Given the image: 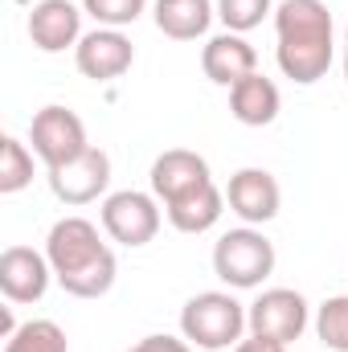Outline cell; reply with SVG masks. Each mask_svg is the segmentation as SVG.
Segmentation results:
<instances>
[{
  "label": "cell",
  "instance_id": "484cf974",
  "mask_svg": "<svg viewBox=\"0 0 348 352\" xmlns=\"http://www.w3.org/2000/svg\"><path fill=\"white\" fill-rule=\"evenodd\" d=\"M345 50H348V25H345Z\"/></svg>",
  "mask_w": 348,
  "mask_h": 352
},
{
  "label": "cell",
  "instance_id": "e0dca14e",
  "mask_svg": "<svg viewBox=\"0 0 348 352\" xmlns=\"http://www.w3.org/2000/svg\"><path fill=\"white\" fill-rule=\"evenodd\" d=\"M217 16L213 0H152V21L164 37L173 41H197L209 33Z\"/></svg>",
  "mask_w": 348,
  "mask_h": 352
},
{
  "label": "cell",
  "instance_id": "cb8c5ba5",
  "mask_svg": "<svg viewBox=\"0 0 348 352\" xmlns=\"http://www.w3.org/2000/svg\"><path fill=\"white\" fill-rule=\"evenodd\" d=\"M234 352H291L287 344H274V340H259V336H250V340H242Z\"/></svg>",
  "mask_w": 348,
  "mask_h": 352
},
{
  "label": "cell",
  "instance_id": "ffe728a7",
  "mask_svg": "<svg viewBox=\"0 0 348 352\" xmlns=\"http://www.w3.org/2000/svg\"><path fill=\"white\" fill-rule=\"evenodd\" d=\"M316 336L328 352H348V295H332L316 307Z\"/></svg>",
  "mask_w": 348,
  "mask_h": 352
},
{
  "label": "cell",
  "instance_id": "4fadbf2b",
  "mask_svg": "<svg viewBox=\"0 0 348 352\" xmlns=\"http://www.w3.org/2000/svg\"><path fill=\"white\" fill-rule=\"evenodd\" d=\"M148 180H152V192L160 197V205H168V201H176V197H184V192L209 184L213 173H209V160H205L201 152L168 148V152H160V156L152 160Z\"/></svg>",
  "mask_w": 348,
  "mask_h": 352
},
{
  "label": "cell",
  "instance_id": "44dd1931",
  "mask_svg": "<svg viewBox=\"0 0 348 352\" xmlns=\"http://www.w3.org/2000/svg\"><path fill=\"white\" fill-rule=\"evenodd\" d=\"M274 12V0H217V21L230 33H250Z\"/></svg>",
  "mask_w": 348,
  "mask_h": 352
},
{
  "label": "cell",
  "instance_id": "9a60e30c",
  "mask_svg": "<svg viewBox=\"0 0 348 352\" xmlns=\"http://www.w3.org/2000/svg\"><path fill=\"white\" fill-rule=\"evenodd\" d=\"M279 111H283V94L259 70L250 78H242V82L230 87V115L242 127H270L279 119Z\"/></svg>",
  "mask_w": 348,
  "mask_h": 352
},
{
  "label": "cell",
  "instance_id": "2e32d148",
  "mask_svg": "<svg viewBox=\"0 0 348 352\" xmlns=\"http://www.w3.org/2000/svg\"><path fill=\"white\" fill-rule=\"evenodd\" d=\"M164 213H168V226L180 230V234H209L221 221V213H226V192L209 180V184H201V188L168 201Z\"/></svg>",
  "mask_w": 348,
  "mask_h": 352
},
{
  "label": "cell",
  "instance_id": "3957f363",
  "mask_svg": "<svg viewBox=\"0 0 348 352\" xmlns=\"http://www.w3.org/2000/svg\"><path fill=\"white\" fill-rule=\"evenodd\" d=\"M246 328V303L234 299V291H201L180 307V336L201 352H226L242 344Z\"/></svg>",
  "mask_w": 348,
  "mask_h": 352
},
{
  "label": "cell",
  "instance_id": "30bf717a",
  "mask_svg": "<svg viewBox=\"0 0 348 352\" xmlns=\"http://www.w3.org/2000/svg\"><path fill=\"white\" fill-rule=\"evenodd\" d=\"M54 283V266L45 258V250L33 246H8L0 254V291L12 307L21 303H37Z\"/></svg>",
  "mask_w": 348,
  "mask_h": 352
},
{
  "label": "cell",
  "instance_id": "603a6c76",
  "mask_svg": "<svg viewBox=\"0 0 348 352\" xmlns=\"http://www.w3.org/2000/svg\"><path fill=\"white\" fill-rule=\"evenodd\" d=\"M127 352H193V344L184 336H144L140 344H131Z\"/></svg>",
  "mask_w": 348,
  "mask_h": 352
},
{
  "label": "cell",
  "instance_id": "7a4b0ae2",
  "mask_svg": "<svg viewBox=\"0 0 348 352\" xmlns=\"http://www.w3.org/2000/svg\"><path fill=\"white\" fill-rule=\"evenodd\" d=\"M45 258L54 266L58 287L74 299H102L119 274L115 250L98 238V226L90 217H78V213L50 226Z\"/></svg>",
  "mask_w": 348,
  "mask_h": 352
},
{
  "label": "cell",
  "instance_id": "52a82bcc",
  "mask_svg": "<svg viewBox=\"0 0 348 352\" xmlns=\"http://www.w3.org/2000/svg\"><path fill=\"white\" fill-rule=\"evenodd\" d=\"M312 324V307L295 287H270L246 307V328L259 340H274V344H295Z\"/></svg>",
  "mask_w": 348,
  "mask_h": 352
},
{
  "label": "cell",
  "instance_id": "ba28073f",
  "mask_svg": "<svg viewBox=\"0 0 348 352\" xmlns=\"http://www.w3.org/2000/svg\"><path fill=\"white\" fill-rule=\"evenodd\" d=\"M135 62V45L123 29H90L83 33L78 50H74V66L78 74L90 82H111V78H123Z\"/></svg>",
  "mask_w": 348,
  "mask_h": 352
},
{
  "label": "cell",
  "instance_id": "8992f818",
  "mask_svg": "<svg viewBox=\"0 0 348 352\" xmlns=\"http://www.w3.org/2000/svg\"><path fill=\"white\" fill-rule=\"evenodd\" d=\"M29 144H33V156L45 164V168H62L70 160H78L87 148H94L87 140V123L78 119V111L70 107H41L29 123Z\"/></svg>",
  "mask_w": 348,
  "mask_h": 352
},
{
  "label": "cell",
  "instance_id": "7402d4cb",
  "mask_svg": "<svg viewBox=\"0 0 348 352\" xmlns=\"http://www.w3.org/2000/svg\"><path fill=\"white\" fill-rule=\"evenodd\" d=\"M148 0H83V12L94 16L102 29H123V25H135L144 16Z\"/></svg>",
  "mask_w": 348,
  "mask_h": 352
},
{
  "label": "cell",
  "instance_id": "5bb4252c",
  "mask_svg": "<svg viewBox=\"0 0 348 352\" xmlns=\"http://www.w3.org/2000/svg\"><path fill=\"white\" fill-rule=\"evenodd\" d=\"M201 70H205V78L213 82V87H234V82H242V78H250L254 70H259V54H254V45L242 37V33H217V37H209L205 41V50H201Z\"/></svg>",
  "mask_w": 348,
  "mask_h": 352
},
{
  "label": "cell",
  "instance_id": "8fae6325",
  "mask_svg": "<svg viewBox=\"0 0 348 352\" xmlns=\"http://www.w3.org/2000/svg\"><path fill=\"white\" fill-rule=\"evenodd\" d=\"M226 205L230 213H238L246 226H266L279 217L283 205V188L266 168H238L226 184Z\"/></svg>",
  "mask_w": 348,
  "mask_h": 352
},
{
  "label": "cell",
  "instance_id": "5b68a950",
  "mask_svg": "<svg viewBox=\"0 0 348 352\" xmlns=\"http://www.w3.org/2000/svg\"><path fill=\"white\" fill-rule=\"evenodd\" d=\"M98 221H102L111 242H119L127 250H140L160 234V197L140 192V188H119V192L102 197Z\"/></svg>",
  "mask_w": 348,
  "mask_h": 352
},
{
  "label": "cell",
  "instance_id": "9c48e42d",
  "mask_svg": "<svg viewBox=\"0 0 348 352\" xmlns=\"http://www.w3.org/2000/svg\"><path fill=\"white\" fill-rule=\"evenodd\" d=\"M50 173V192L62 201V205H90L107 192L111 184V156L102 148H87L78 160L62 164V168H45Z\"/></svg>",
  "mask_w": 348,
  "mask_h": 352
},
{
  "label": "cell",
  "instance_id": "d4e9b609",
  "mask_svg": "<svg viewBox=\"0 0 348 352\" xmlns=\"http://www.w3.org/2000/svg\"><path fill=\"white\" fill-rule=\"evenodd\" d=\"M345 78H348V50H345Z\"/></svg>",
  "mask_w": 348,
  "mask_h": 352
},
{
  "label": "cell",
  "instance_id": "6da1fadb",
  "mask_svg": "<svg viewBox=\"0 0 348 352\" xmlns=\"http://www.w3.org/2000/svg\"><path fill=\"white\" fill-rule=\"evenodd\" d=\"M274 62L283 78L312 87L336 62V25L324 0H283L274 8Z\"/></svg>",
  "mask_w": 348,
  "mask_h": 352
},
{
  "label": "cell",
  "instance_id": "ac0fdd59",
  "mask_svg": "<svg viewBox=\"0 0 348 352\" xmlns=\"http://www.w3.org/2000/svg\"><path fill=\"white\" fill-rule=\"evenodd\" d=\"M4 352H70V344L54 320H25L12 336H4Z\"/></svg>",
  "mask_w": 348,
  "mask_h": 352
},
{
  "label": "cell",
  "instance_id": "277c9868",
  "mask_svg": "<svg viewBox=\"0 0 348 352\" xmlns=\"http://www.w3.org/2000/svg\"><path fill=\"white\" fill-rule=\"evenodd\" d=\"M274 242L262 234L259 226H238L226 230L213 246V274L230 287V291H254L274 274Z\"/></svg>",
  "mask_w": 348,
  "mask_h": 352
},
{
  "label": "cell",
  "instance_id": "7c38bea8",
  "mask_svg": "<svg viewBox=\"0 0 348 352\" xmlns=\"http://www.w3.org/2000/svg\"><path fill=\"white\" fill-rule=\"evenodd\" d=\"M29 41L41 54L78 50V41H83V8L74 0H37L29 8Z\"/></svg>",
  "mask_w": 348,
  "mask_h": 352
},
{
  "label": "cell",
  "instance_id": "d6986e66",
  "mask_svg": "<svg viewBox=\"0 0 348 352\" xmlns=\"http://www.w3.org/2000/svg\"><path fill=\"white\" fill-rule=\"evenodd\" d=\"M29 184H33V152L17 135H4L0 140V192L12 197Z\"/></svg>",
  "mask_w": 348,
  "mask_h": 352
}]
</instances>
